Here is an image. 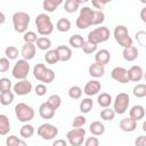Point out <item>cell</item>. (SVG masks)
I'll return each mask as SVG.
<instances>
[{"label": "cell", "instance_id": "1", "mask_svg": "<svg viewBox=\"0 0 146 146\" xmlns=\"http://www.w3.org/2000/svg\"><path fill=\"white\" fill-rule=\"evenodd\" d=\"M35 26H36L38 33L42 36H47V35L51 34L54 31V24L51 22V18L46 13H41V14L36 15Z\"/></svg>", "mask_w": 146, "mask_h": 146}, {"label": "cell", "instance_id": "2", "mask_svg": "<svg viewBox=\"0 0 146 146\" xmlns=\"http://www.w3.org/2000/svg\"><path fill=\"white\" fill-rule=\"evenodd\" d=\"M33 76L38 81L47 84V83H51L55 80V72L51 68L47 67L44 64L38 63L33 67Z\"/></svg>", "mask_w": 146, "mask_h": 146}, {"label": "cell", "instance_id": "3", "mask_svg": "<svg viewBox=\"0 0 146 146\" xmlns=\"http://www.w3.org/2000/svg\"><path fill=\"white\" fill-rule=\"evenodd\" d=\"M111 36V32L108 30V27L106 26H100V27H96L94 30H91L88 33L87 36V41L98 46L99 43H103L105 41H107Z\"/></svg>", "mask_w": 146, "mask_h": 146}, {"label": "cell", "instance_id": "4", "mask_svg": "<svg viewBox=\"0 0 146 146\" xmlns=\"http://www.w3.org/2000/svg\"><path fill=\"white\" fill-rule=\"evenodd\" d=\"M30 21H31V17L27 13H24V11H16L14 13L13 15V26H14V30L17 32V33H25L27 27H29V24H30Z\"/></svg>", "mask_w": 146, "mask_h": 146}, {"label": "cell", "instance_id": "5", "mask_svg": "<svg viewBox=\"0 0 146 146\" xmlns=\"http://www.w3.org/2000/svg\"><path fill=\"white\" fill-rule=\"evenodd\" d=\"M15 114H16V117L18 119V121H21L23 123H29L30 121H32L34 119L35 112L32 106H30L25 103H18L15 106Z\"/></svg>", "mask_w": 146, "mask_h": 146}, {"label": "cell", "instance_id": "6", "mask_svg": "<svg viewBox=\"0 0 146 146\" xmlns=\"http://www.w3.org/2000/svg\"><path fill=\"white\" fill-rule=\"evenodd\" d=\"M92 19H94V9L86 6L80 9V14L75 21V25L80 30H86L87 27L92 25Z\"/></svg>", "mask_w": 146, "mask_h": 146}, {"label": "cell", "instance_id": "7", "mask_svg": "<svg viewBox=\"0 0 146 146\" xmlns=\"http://www.w3.org/2000/svg\"><path fill=\"white\" fill-rule=\"evenodd\" d=\"M113 35H114L115 41L123 49L132 46V39H131L130 34H129L128 29L124 25H117V26H115L114 32H113Z\"/></svg>", "mask_w": 146, "mask_h": 146}, {"label": "cell", "instance_id": "8", "mask_svg": "<svg viewBox=\"0 0 146 146\" xmlns=\"http://www.w3.org/2000/svg\"><path fill=\"white\" fill-rule=\"evenodd\" d=\"M29 73H30V64L27 60H24L23 58L18 59L14 64L13 70H11L13 76L17 80H25L27 78Z\"/></svg>", "mask_w": 146, "mask_h": 146}, {"label": "cell", "instance_id": "9", "mask_svg": "<svg viewBox=\"0 0 146 146\" xmlns=\"http://www.w3.org/2000/svg\"><path fill=\"white\" fill-rule=\"evenodd\" d=\"M130 104V97L125 92H120L116 95L114 102H113V111L115 114H124L128 111Z\"/></svg>", "mask_w": 146, "mask_h": 146}, {"label": "cell", "instance_id": "10", "mask_svg": "<svg viewBox=\"0 0 146 146\" xmlns=\"http://www.w3.org/2000/svg\"><path fill=\"white\" fill-rule=\"evenodd\" d=\"M86 130L84 128H72L66 133L67 141L71 146H81L84 143Z\"/></svg>", "mask_w": 146, "mask_h": 146}, {"label": "cell", "instance_id": "11", "mask_svg": "<svg viewBox=\"0 0 146 146\" xmlns=\"http://www.w3.org/2000/svg\"><path fill=\"white\" fill-rule=\"evenodd\" d=\"M36 133L44 140H51L58 135V128L50 123H42L36 129Z\"/></svg>", "mask_w": 146, "mask_h": 146}, {"label": "cell", "instance_id": "12", "mask_svg": "<svg viewBox=\"0 0 146 146\" xmlns=\"http://www.w3.org/2000/svg\"><path fill=\"white\" fill-rule=\"evenodd\" d=\"M13 91L18 96H25L29 95L32 91V83L29 80H18L13 86Z\"/></svg>", "mask_w": 146, "mask_h": 146}, {"label": "cell", "instance_id": "13", "mask_svg": "<svg viewBox=\"0 0 146 146\" xmlns=\"http://www.w3.org/2000/svg\"><path fill=\"white\" fill-rule=\"evenodd\" d=\"M111 78L113 80H115L116 82L119 83H128L130 82L129 81V78H128V70L122 67V66H116L114 67L112 71H111Z\"/></svg>", "mask_w": 146, "mask_h": 146}, {"label": "cell", "instance_id": "14", "mask_svg": "<svg viewBox=\"0 0 146 146\" xmlns=\"http://www.w3.org/2000/svg\"><path fill=\"white\" fill-rule=\"evenodd\" d=\"M100 89H102V84H100V82L98 80H90L84 84L83 92L88 97H91V96L97 95L100 91Z\"/></svg>", "mask_w": 146, "mask_h": 146}, {"label": "cell", "instance_id": "15", "mask_svg": "<svg viewBox=\"0 0 146 146\" xmlns=\"http://www.w3.org/2000/svg\"><path fill=\"white\" fill-rule=\"evenodd\" d=\"M36 52V47L34 43H24V46L21 49V55L24 60H31L34 58Z\"/></svg>", "mask_w": 146, "mask_h": 146}, {"label": "cell", "instance_id": "16", "mask_svg": "<svg viewBox=\"0 0 146 146\" xmlns=\"http://www.w3.org/2000/svg\"><path fill=\"white\" fill-rule=\"evenodd\" d=\"M144 76V71L141 68V66L139 65H132L129 70H128V78L129 81L132 82H139Z\"/></svg>", "mask_w": 146, "mask_h": 146}, {"label": "cell", "instance_id": "17", "mask_svg": "<svg viewBox=\"0 0 146 146\" xmlns=\"http://www.w3.org/2000/svg\"><path fill=\"white\" fill-rule=\"evenodd\" d=\"M111 60V54L107 49H100V50H97L96 51V55H95V63L102 65V66H105L106 64H108Z\"/></svg>", "mask_w": 146, "mask_h": 146}, {"label": "cell", "instance_id": "18", "mask_svg": "<svg viewBox=\"0 0 146 146\" xmlns=\"http://www.w3.org/2000/svg\"><path fill=\"white\" fill-rule=\"evenodd\" d=\"M55 113H56V110H54L51 106H49L46 102L42 103V104L39 106V115H40L42 119H44V120H50V119H52L54 115H55Z\"/></svg>", "mask_w": 146, "mask_h": 146}, {"label": "cell", "instance_id": "19", "mask_svg": "<svg viewBox=\"0 0 146 146\" xmlns=\"http://www.w3.org/2000/svg\"><path fill=\"white\" fill-rule=\"evenodd\" d=\"M145 116V108L143 105H133L129 111V117L138 122L139 120H143Z\"/></svg>", "mask_w": 146, "mask_h": 146}, {"label": "cell", "instance_id": "20", "mask_svg": "<svg viewBox=\"0 0 146 146\" xmlns=\"http://www.w3.org/2000/svg\"><path fill=\"white\" fill-rule=\"evenodd\" d=\"M119 127L124 132H132L137 128V122L135 120H132L131 117H124L120 121Z\"/></svg>", "mask_w": 146, "mask_h": 146}, {"label": "cell", "instance_id": "21", "mask_svg": "<svg viewBox=\"0 0 146 146\" xmlns=\"http://www.w3.org/2000/svg\"><path fill=\"white\" fill-rule=\"evenodd\" d=\"M56 51H57L59 62H68L72 58V50L67 46H64V44L58 46L56 48Z\"/></svg>", "mask_w": 146, "mask_h": 146}, {"label": "cell", "instance_id": "22", "mask_svg": "<svg viewBox=\"0 0 146 146\" xmlns=\"http://www.w3.org/2000/svg\"><path fill=\"white\" fill-rule=\"evenodd\" d=\"M138 55H139V51H138V49L135 46L124 48L123 51H122V56H123L124 60H127V62H133V60H136L138 58Z\"/></svg>", "mask_w": 146, "mask_h": 146}, {"label": "cell", "instance_id": "23", "mask_svg": "<svg viewBox=\"0 0 146 146\" xmlns=\"http://www.w3.org/2000/svg\"><path fill=\"white\" fill-rule=\"evenodd\" d=\"M89 131L91 132L92 136L97 137V136H102L105 132V125L103 122L100 121H94L91 122V124L89 125Z\"/></svg>", "mask_w": 146, "mask_h": 146}, {"label": "cell", "instance_id": "24", "mask_svg": "<svg viewBox=\"0 0 146 146\" xmlns=\"http://www.w3.org/2000/svg\"><path fill=\"white\" fill-rule=\"evenodd\" d=\"M10 121L6 114H0V136H6L10 131Z\"/></svg>", "mask_w": 146, "mask_h": 146}, {"label": "cell", "instance_id": "25", "mask_svg": "<svg viewBox=\"0 0 146 146\" xmlns=\"http://www.w3.org/2000/svg\"><path fill=\"white\" fill-rule=\"evenodd\" d=\"M88 72L94 78H102L105 74V66H102V65H99L97 63H94V64H91L89 66Z\"/></svg>", "mask_w": 146, "mask_h": 146}, {"label": "cell", "instance_id": "26", "mask_svg": "<svg viewBox=\"0 0 146 146\" xmlns=\"http://www.w3.org/2000/svg\"><path fill=\"white\" fill-rule=\"evenodd\" d=\"M97 103H98V105H99L100 107L106 108V107H110V106H111V104L113 103V98H112V96H111L110 94H107V92H102V94L98 95V97H97Z\"/></svg>", "mask_w": 146, "mask_h": 146}, {"label": "cell", "instance_id": "27", "mask_svg": "<svg viewBox=\"0 0 146 146\" xmlns=\"http://www.w3.org/2000/svg\"><path fill=\"white\" fill-rule=\"evenodd\" d=\"M56 29L62 32V33H66L71 30V21L68 18H65V17H62L57 21L56 23Z\"/></svg>", "mask_w": 146, "mask_h": 146}, {"label": "cell", "instance_id": "28", "mask_svg": "<svg viewBox=\"0 0 146 146\" xmlns=\"http://www.w3.org/2000/svg\"><path fill=\"white\" fill-rule=\"evenodd\" d=\"M82 1L80 0H66L64 2V9L68 14H73L79 9V6L81 5Z\"/></svg>", "mask_w": 146, "mask_h": 146}, {"label": "cell", "instance_id": "29", "mask_svg": "<svg viewBox=\"0 0 146 146\" xmlns=\"http://www.w3.org/2000/svg\"><path fill=\"white\" fill-rule=\"evenodd\" d=\"M62 3H63L62 0H57V1H55V0H44V1L42 2V7H43V9H44L47 13H52V11H55V10L58 8V6L62 5Z\"/></svg>", "mask_w": 146, "mask_h": 146}, {"label": "cell", "instance_id": "30", "mask_svg": "<svg viewBox=\"0 0 146 146\" xmlns=\"http://www.w3.org/2000/svg\"><path fill=\"white\" fill-rule=\"evenodd\" d=\"M19 135H21V137H23L25 139L31 138L34 135V127L30 123H24L19 129Z\"/></svg>", "mask_w": 146, "mask_h": 146}, {"label": "cell", "instance_id": "31", "mask_svg": "<svg viewBox=\"0 0 146 146\" xmlns=\"http://www.w3.org/2000/svg\"><path fill=\"white\" fill-rule=\"evenodd\" d=\"M84 41H86V40H84L83 36L80 35V34H73V35L70 36V39H68V43H70V46L73 47V48H75V49H78V48H82Z\"/></svg>", "mask_w": 146, "mask_h": 146}, {"label": "cell", "instance_id": "32", "mask_svg": "<svg viewBox=\"0 0 146 146\" xmlns=\"http://www.w3.org/2000/svg\"><path fill=\"white\" fill-rule=\"evenodd\" d=\"M35 43H36L35 47L39 48L40 50H43V51L49 50L50 47H51V40L49 38H47V36H40V38H38V40H36Z\"/></svg>", "mask_w": 146, "mask_h": 146}, {"label": "cell", "instance_id": "33", "mask_svg": "<svg viewBox=\"0 0 146 146\" xmlns=\"http://www.w3.org/2000/svg\"><path fill=\"white\" fill-rule=\"evenodd\" d=\"M44 60H46V63H48L50 65L57 64L59 62V58H58V55H57L56 49H49V50H47L46 51V55H44Z\"/></svg>", "mask_w": 146, "mask_h": 146}, {"label": "cell", "instance_id": "34", "mask_svg": "<svg viewBox=\"0 0 146 146\" xmlns=\"http://www.w3.org/2000/svg\"><path fill=\"white\" fill-rule=\"evenodd\" d=\"M94 107V100L90 98V97H87V98H83L80 103V111L81 113L83 114H87L89 113Z\"/></svg>", "mask_w": 146, "mask_h": 146}, {"label": "cell", "instance_id": "35", "mask_svg": "<svg viewBox=\"0 0 146 146\" xmlns=\"http://www.w3.org/2000/svg\"><path fill=\"white\" fill-rule=\"evenodd\" d=\"M14 102V92L13 91H6L0 94V104L3 106H8Z\"/></svg>", "mask_w": 146, "mask_h": 146}, {"label": "cell", "instance_id": "36", "mask_svg": "<svg viewBox=\"0 0 146 146\" xmlns=\"http://www.w3.org/2000/svg\"><path fill=\"white\" fill-rule=\"evenodd\" d=\"M46 103H47L49 106H51L54 110H57V108L62 105V98H60L59 95L54 94V95H50V96L48 97V99H47Z\"/></svg>", "mask_w": 146, "mask_h": 146}, {"label": "cell", "instance_id": "37", "mask_svg": "<svg viewBox=\"0 0 146 146\" xmlns=\"http://www.w3.org/2000/svg\"><path fill=\"white\" fill-rule=\"evenodd\" d=\"M132 94L137 98H144L146 96V84L137 83L132 89Z\"/></svg>", "mask_w": 146, "mask_h": 146}, {"label": "cell", "instance_id": "38", "mask_svg": "<svg viewBox=\"0 0 146 146\" xmlns=\"http://www.w3.org/2000/svg\"><path fill=\"white\" fill-rule=\"evenodd\" d=\"M114 117H115V112L113 111V108L106 107L100 111V119H103L104 121H112L114 120Z\"/></svg>", "mask_w": 146, "mask_h": 146}, {"label": "cell", "instance_id": "39", "mask_svg": "<svg viewBox=\"0 0 146 146\" xmlns=\"http://www.w3.org/2000/svg\"><path fill=\"white\" fill-rule=\"evenodd\" d=\"M5 55H6V58H8L9 60H13V59H16L18 57L19 52L15 46H8L5 49Z\"/></svg>", "mask_w": 146, "mask_h": 146}, {"label": "cell", "instance_id": "40", "mask_svg": "<svg viewBox=\"0 0 146 146\" xmlns=\"http://www.w3.org/2000/svg\"><path fill=\"white\" fill-rule=\"evenodd\" d=\"M67 94H68V97H70L71 99H79V98H81V96H82V89H81L79 86H72V87L68 89Z\"/></svg>", "mask_w": 146, "mask_h": 146}, {"label": "cell", "instance_id": "41", "mask_svg": "<svg viewBox=\"0 0 146 146\" xmlns=\"http://www.w3.org/2000/svg\"><path fill=\"white\" fill-rule=\"evenodd\" d=\"M105 21V14L102 10H94V19L92 25H100Z\"/></svg>", "mask_w": 146, "mask_h": 146}, {"label": "cell", "instance_id": "42", "mask_svg": "<svg viewBox=\"0 0 146 146\" xmlns=\"http://www.w3.org/2000/svg\"><path fill=\"white\" fill-rule=\"evenodd\" d=\"M13 88V83L8 78H1L0 79V92L10 91Z\"/></svg>", "mask_w": 146, "mask_h": 146}, {"label": "cell", "instance_id": "43", "mask_svg": "<svg viewBox=\"0 0 146 146\" xmlns=\"http://www.w3.org/2000/svg\"><path fill=\"white\" fill-rule=\"evenodd\" d=\"M23 40H24L25 43H35L36 40H38L36 33L33 32V31H26L23 34Z\"/></svg>", "mask_w": 146, "mask_h": 146}, {"label": "cell", "instance_id": "44", "mask_svg": "<svg viewBox=\"0 0 146 146\" xmlns=\"http://www.w3.org/2000/svg\"><path fill=\"white\" fill-rule=\"evenodd\" d=\"M82 50H83V52H84V54L90 55V54H94V52H96V51H97V46L86 40V41H84V43H83Z\"/></svg>", "mask_w": 146, "mask_h": 146}, {"label": "cell", "instance_id": "45", "mask_svg": "<svg viewBox=\"0 0 146 146\" xmlns=\"http://www.w3.org/2000/svg\"><path fill=\"white\" fill-rule=\"evenodd\" d=\"M86 122H87V119L83 115H76L72 121V128H83Z\"/></svg>", "mask_w": 146, "mask_h": 146}, {"label": "cell", "instance_id": "46", "mask_svg": "<svg viewBox=\"0 0 146 146\" xmlns=\"http://www.w3.org/2000/svg\"><path fill=\"white\" fill-rule=\"evenodd\" d=\"M10 67V63H9V59L6 58V57H1L0 58V73H5L9 70Z\"/></svg>", "mask_w": 146, "mask_h": 146}, {"label": "cell", "instance_id": "47", "mask_svg": "<svg viewBox=\"0 0 146 146\" xmlns=\"http://www.w3.org/2000/svg\"><path fill=\"white\" fill-rule=\"evenodd\" d=\"M19 140H21V139H19L17 136L10 135V136H8V137L6 138V146H16Z\"/></svg>", "mask_w": 146, "mask_h": 146}, {"label": "cell", "instance_id": "48", "mask_svg": "<svg viewBox=\"0 0 146 146\" xmlns=\"http://www.w3.org/2000/svg\"><path fill=\"white\" fill-rule=\"evenodd\" d=\"M47 91H48V89H47L46 84H43V83H39V84H36L35 88H34V92H35L38 96H43V95H46Z\"/></svg>", "mask_w": 146, "mask_h": 146}, {"label": "cell", "instance_id": "49", "mask_svg": "<svg viewBox=\"0 0 146 146\" xmlns=\"http://www.w3.org/2000/svg\"><path fill=\"white\" fill-rule=\"evenodd\" d=\"M83 144H84V146H99V140L97 137L91 136V137H88Z\"/></svg>", "mask_w": 146, "mask_h": 146}, {"label": "cell", "instance_id": "50", "mask_svg": "<svg viewBox=\"0 0 146 146\" xmlns=\"http://www.w3.org/2000/svg\"><path fill=\"white\" fill-rule=\"evenodd\" d=\"M136 40L140 46H145V41H146V33L145 31H139L138 33H136Z\"/></svg>", "mask_w": 146, "mask_h": 146}, {"label": "cell", "instance_id": "51", "mask_svg": "<svg viewBox=\"0 0 146 146\" xmlns=\"http://www.w3.org/2000/svg\"><path fill=\"white\" fill-rule=\"evenodd\" d=\"M107 2L108 1H100V0H92L91 1V5L96 8V9H98V10H100V9H103L104 8V6H106L107 5Z\"/></svg>", "mask_w": 146, "mask_h": 146}, {"label": "cell", "instance_id": "52", "mask_svg": "<svg viewBox=\"0 0 146 146\" xmlns=\"http://www.w3.org/2000/svg\"><path fill=\"white\" fill-rule=\"evenodd\" d=\"M135 146H146V136L141 135L135 140Z\"/></svg>", "mask_w": 146, "mask_h": 146}, {"label": "cell", "instance_id": "53", "mask_svg": "<svg viewBox=\"0 0 146 146\" xmlns=\"http://www.w3.org/2000/svg\"><path fill=\"white\" fill-rule=\"evenodd\" d=\"M51 146H67V141L64 139H56Z\"/></svg>", "mask_w": 146, "mask_h": 146}, {"label": "cell", "instance_id": "54", "mask_svg": "<svg viewBox=\"0 0 146 146\" xmlns=\"http://www.w3.org/2000/svg\"><path fill=\"white\" fill-rule=\"evenodd\" d=\"M145 13H146V8H143L141 11H140V17H141V21L144 23H146V16H145Z\"/></svg>", "mask_w": 146, "mask_h": 146}, {"label": "cell", "instance_id": "55", "mask_svg": "<svg viewBox=\"0 0 146 146\" xmlns=\"http://www.w3.org/2000/svg\"><path fill=\"white\" fill-rule=\"evenodd\" d=\"M5 22H6V16L2 11H0V25H2Z\"/></svg>", "mask_w": 146, "mask_h": 146}, {"label": "cell", "instance_id": "56", "mask_svg": "<svg viewBox=\"0 0 146 146\" xmlns=\"http://www.w3.org/2000/svg\"><path fill=\"white\" fill-rule=\"evenodd\" d=\"M16 146H27V144H26V143H25V141H24L23 139H21V140L18 141V144H17Z\"/></svg>", "mask_w": 146, "mask_h": 146}]
</instances>
